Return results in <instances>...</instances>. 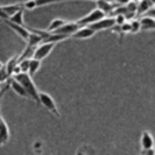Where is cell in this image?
Instances as JSON below:
<instances>
[{
  "label": "cell",
  "instance_id": "6da1fadb",
  "mask_svg": "<svg viewBox=\"0 0 155 155\" xmlns=\"http://www.w3.org/2000/svg\"><path fill=\"white\" fill-rule=\"evenodd\" d=\"M13 80L18 81L24 87L25 92L28 93V97L39 104V90L36 88V85L34 84V81H33L31 76H29V74L19 73L17 75H13Z\"/></svg>",
  "mask_w": 155,
  "mask_h": 155
},
{
  "label": "cell",
  "instance_id": "7a4b0ae2",
  "mask_svg": "<svg viewBox=\"0 0 155 155\" xmlns=\"http://www.w3.org/2000/svg\"><path fill=\"white\" fill-rule=\"evenodd\" d=\"M39 104H41L42 107H45L51 114H53L54 116L59 117L61 116V113L58 110V107L54 102V99L46 92H41L39 91Z\"/></svg>",
  "mask_w": 155,
  "mask_h": 155
},
{
  "label": "cell",
  "instance_id": "3957f363",
  "mask_svg": "<svg viewBox=\"0 0 155 155\" xmlns=\"http://www.w3.org/2000/svg\"><path fill=\"white\" fill-rule=\"evenodd\" d=\"M104 17H105V15H104L101 10L94 8V10H92L91 12H88L86 16H84L82 18L78 19L76 23H78L80 27H82V25H91V24H93V23L101 21V19L104 18Z\"/></svg>",
  "mask_w": 155,
  "mask_h": 155
},
{
  "label": "cell",
  "instance_id": "277c9868",
  "mask_svg": "<svg viewBox=\"0 0 155 155\" xmlns=\"http://www.w3.org/2000/svg\"><path fill=\"white\" fill-rule=\"evenodd\" d=\"M54 46H56V44H51V42H41L39 46L35 47L34 53H33V58L39 59V61H42L44 58H46V57L52 52V50L54 48Z\"/></svg>",
  "mask_w": 155,
  "mask_h": 155
},
{
  "label": "cell",
  "instance_id": "5b68a950",
  "mask_svg": "<svg viewBox=\"0 0 155 155\" xmlns=\"http://www.w3.org/2000/svg\"><path fill=\"white\" fill-rule=\"evenodd\" d=\"M115 25V18L114 17H104V18H102L101 21H98V22H96V23H93V24H91V25H88L91 29H93L96 33L97 31H99V30H107V29H111Z\"/></svg>",
  "mask_w": 155,
  "mask_h": 155
},
{
  "label": "cell",
  "instance_id": "8992f818",
  "mask_svg": "<svg viewBox=\"0 0 155 155\" xmlns=\"http://www.w3.org/2000/svg\"><path fill=\"white\" fill-rule=\"evenodd\" d=\"M80 28V25L76 22H67L65 24H63L59 29L54 30L53 34H59V35H64L68 38H71V35Z\"/></svg>",
  "mask_w": 155,
  "mask_h": 155
},
{
  "label": "cell",
  "instance_id": "52a82bcc",
  "mask_svg": "<svg viewBox=\"0 0 155 155\" xmlns=\"http://www.w3.org/2000/svg\"><path fill=\"white\" fill-rule=\"evenodd\" d=\"M62 1H70V0H28L25 2H23V8L27 10H34L36 7H41V6H46V5H51V4H57V2H62Z\"/></svg>",
  "mask_w": 155,
  "mask_h": 155
},
{
  "label": "cell",
  "instance_id": "ba28073f",
  "mask_svg": "<svg viewBox=\"0 0 155 155\" xmlns=\"http://www.w3.org/2000/svg\"><path fill=\"white\" fill-rule=\"evenodd\" d=\"M96 34V31L93 29H91L88 25H82L80 27L73 35L71 39H78V40H85V39H90Z\"/></svg>",
  "mask_w": 155,
  "mask_h": 155
},
{
  "label": "cell",
  "instance_id": "9c48e42d",
  "mask_svg": "<svg viewBox=\"0 0 155 155\" xmlns=\"http://www.w3.org/2000/svg\"><path fill=\"white\" fill-rule=\"evenodd\" d=\"M154 145H155V143H154V138H153L151 133L149 131H143L142 134H140V148H142V151L155 149Z\"/></svg>",
  "mask_w": 155,
  "mask_h": 155
},
{
  "label": "cell",
  "instance_id": "30bf717a",
  "mask_svg": "<svg viewBox=\"0 0 155 155\" xmlns=\"http://www.w3.org/2000/svg\"><path fill=\"white\" fill-rule=\"evenodd\" d=\"M4 23L5 24H7L15 33H17L23 40H25L27 41V39H28V36H29V31H28V29L25 28V27H22V25H17V24H15V23H12V22H10L8 19H5L4 21Z\"/></svg>",
  "mask_w": 155,
  "mask_h": 155
},
{
  "label": "cell",
  "instance_id": "8fae6325",
  "mask_svg": "<svg viewBox=\"0 0 155 155\" xmlns=\"http://www.w3.org/2000/svg\"><path fill=\"white\" fill-rule=\"evenodd\" d=\"M10 138V130L7 127V124L4 121L2 117H0V147L8 142Z\"/></svg>",
  "mask_w": 155,
  "mask_h": 155
},
{
  "label": "cell",
  "instance_id": "7c38bea8",
  "mask_svg": "<svg viewBox=\"0 0 155 155\" xmlns=\"http://www.w3.org/2000/svg\"><path fill=\"white\" fill-rule=\"evenodd\" d=\"M140 30H155V19L148 16H144L139 19Z\"/></svg>",
  "mask_w": 155,
  "mask_h": 155
},
{
  "label": "cell",
  "instance_id": "4fadbf2b",
  "mask_svg": "<svg viewBox=\"0 0 155 155\" xmlns=\"http://www.w3.org/2000/svg\"><path fill=\"white\" fill-rule=\"evenodd\" d=\"M2 11L6 13V16L10 18L11 16H13L16 12H18L19 10H24L22 4H11V5H4L1 6Z\"/></svg>",
  "mask_w": 155,
  "mask_h": 155
},
{
  "label": "cell",
  "instance_id": "5bb4252c",
  "mask_svg": "<svg viewBox=\"0 0 155 155\" xmlns=\"http://www.w3.org/2000/svg\"><path fill=\"white\" fill-rule=\"evenodd\" d=\"M10 87L12 88V91L16 93V94H18L19 97H24V98H29L28 97V93L25 92V90H24V87L18 82V81H16V80H11L10 81Z\"/></svg>",
  "mask_w": 155,
  "mask_h": 155
},
{
  "label": "cell",
  "instance_id": "9a60e30c",
  "mask_svg": "<svg viewBox=\"0 0 155 155\" xmlns=\"http://www.w3.org/2000/svg\"><path fill=\"white\" fill-rule=\"evenodd\" d=\"M96 4H97V8L101 10L104 15L113 13V11H114L113 4H110V2H108L105 0H98V1H96Z\"/></svg>",
  "mask_w": 155,
  "mask_h": 155
},
{
  "label": "cell",
  "instance_id": "2e32d148",
  "mask_svg": "<svg viewBox=\"0 0 155 155\" xmlns=\"http://www.w3.org/2000/svg\"><path fill=\"white\" fill-rule=\"evenodd\" d=\"M40 67H41V61L35 59V58H30V59H29V68H28V74H29V76H34V75L39 71Z\"/></svg>",
  "mask_w": 155,
  "mask_h": 155
},
{
  "label": "cell",
  "instance_id": "e0dca14e",
  "mask_svg": "<svg viewBox=\"0 0 155 155\" xmlns=\"http://www.w3.org/2000/svg\"><path fill=\"white\" fill-rule=\"evenodd\" d=\"M65 23H67V21L63 19V18H54V19H52V21L50 22V24H48L46 31H48V33H53L54 30L59 29V28H61L63 24H65Z\"/></svg>",
  "mask_w": 155,
  "mask_h": 155
},
{
  "label": "cell",
  "instance_id": "ac0fdd59",
  "mask_svg": "<svg viewBox=\"0 0 155 155\" xmlns=\"http://www.w3.org/2000/svg\"><path fill=\"white\" fill-rule=\"evenodd\" d=\"M23 11H24V10H19V11L16 12L13 16H11V17L8 18V21L12 22V23H15V24H17V25H22V27H23V24H24Z\"/></svg>",
  "mask_w": 155,
  "mask_h": 155
},
{
  "label": "cell",
  "instance_id": "d6986e66",
  "mask_svg": "<svg viewBox=\"0 0 155 155\" xmlns=\"http://www.w3.org/2000/svg\"><path fill=\"white\" fill-rule=\"evenodd\" d=\"M150 8H151V1L150 0H140L139 4L137 5V12H138V15L144 13V12H148Z\"/></svg>",
  "mask_w": 155,
  "mask_h": 155
},
{
  "label": "cell",
  "instance_id": "ffe728a7",
  "mask_svg": "<svg viewBox=\"0 0 155 155\" xmlns=\"http://www.w3.org/2000/svg\"><path fill=\"white\" fill-rule=\"evenodd\" d=\"M130 27H131V33L132 34H136L140 30V23H139V19H134V21H131L130 22Z\"/></svg>",
  "mask_w": 155,
  "mask_h": 155
},
{
  "label": "cell",
  "instance_id": "44dd1931",
  "mask_svg": "<svg viewBox=\"0 0 155 155\" xmlns=\"http://www.w3.org/2000/svg\"><path fill=\"white\" fill-rule=\"evenodd\" d=\"M18 67L21 69V73H27L28 74V68H29V59H22L18 62Z\"/></svg>",
  "mask_w": 155,
  "mask_h": 155
},
{
  "label": "cell",
  "instance_id": "7402d4cb",
  "mask_svg": "<svg viewBox=\"0 0 155 155\" xmlns=\"http://www.w3.org/2000/svg\"><path fill=\"white\" fill-rule=\"evenodd\" d=\"M7 76H10V75L7 74V71H6V69H5V67H4V69H1V70H0V82H2V81H5Z\"/></svg>",
  "mask_w": 155,
  "mask_h": 155
},
{
  "label": "cell",
  "instance_id": "603a6c76",
  "mask_svg": "<svg viewBox=\"0 0 155 155\" xmlns=\"http://www.w3.org/2000/svg\"><path fill=\"white\" fill-rule=\"evenodd\" d=\"M130 2V0H116V4L119 6H126Z\"/></svg>",
  "mask_w": 155,
  "mask_h": 155
},
{
  "label": "cell",
  "instance_id": "cb8c5ba5",
  "mask_svg": "<svg viewBox=\"0 0 155 155\" xmlns=\"http://www.w3.org/2000/svg\"><path fill=\"white\" fill-rule=\"evenodd\" d=\"M0 19H2V21H5V19H8V17L6 16V13L2 11L1 6H0Z\"/></svg>",
  "mask_w": 155,
  "mask_h": 155
},
{
  "label": "cell",
  "instance_id": "d4e9b609",
  "mask_svg": "<svg viewBox=\"0 0 155 155\" xmlns=\"http://www.w3.org/2000/svg\"><path fill=\"white\" fill-rule=\"evenodd\" d=\"M142 155H155V149H150V150L142 151Z\"/></svg>",
  "mask_w": 155,
  "mask_h": 155
},
{
  "label": "cell",
  "instance_id": "484cf974",
  "mask_svg": "<svg viewBox=\"0 0 155 155\" xmlns=\"http://www.w3.org/2000/svg\"><path fill=\"white\" fill-rule=\"evenodd\" d=\"M1 69H4V63L0 61V70H1Z\"/></svg>",
  "mask_w": 155,
  "mask_h": 155
},
{
  "label": "cell",
  "instance_id": "4316f807",
  "mask_svg": "<svg viewBox=\"0 0 155 155\" xmlns=\"http://www.w3.org/2000/svg\"><path fill=\"white\" fill-rule=\"evenodd\" d=\"M130 1H133V2H137L138 0H130Z\"/></svg>",
  "mask_w": 155,
  "mask_h": 155
},
{
  "label": "cell",
  "instance_id": "83f0119b",
  "mask_svg": "<svg viewBox=\"0 0 155 155\" xmlns=\"http://www.w3.org/2000/svg\"><path fill=\"white\" fill-rule=\"evenodd\" d=\"M151 1V4H155V0H150Z\"/></svg>",
  "mask_w": 155,
  "mask_h": 155
},
{
  "label": "cell",
  "instance_id": "f1b7e54d",
  "mask_svg": "<svg viewBox=\"0 0 155 155\" xmlns=\"http://www.w3.org/2000/svg\"><path fill=\"white\" fill-rule=\"evenodd\" d=\"M88 1H98V0H88Z\"/></svg>",
  "mask_w": 155,
  "mask_h": 155
},
{
  "label": "cell",
  "instance_id": "f546056e",
  "mask_svg": "<svg viewBox=\"0 0 155 155\" xmlns=\"http://www.w3.org/2000/svg\"><path fill=\"white\" fill-rule=\"evenodd\" d=\"M139 1H140V0H139Z\"/></svg>",
  "mask_w": 155,
  "mask_h": 155
}]
</instances>
